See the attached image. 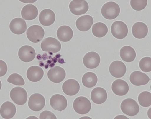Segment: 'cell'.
I'll return each mask as SVG.
<instances>
[{
  "instance_id": "cell-31",
  "label": "cell",
  "mask_w": 151,
  "mask_h": 119,
  "mask_svg": "<svg viewBox=\"0 0 151 119\" xmlns=\"http://www.w3.org/2000/svg\"><path fill=\"white\" fill-rule=\"evenodd\" d=\"M7 81L9 83L15 85L22 86L25 84V81L22 77L17 73L10 75L8 77Z\"/></svg>"
},
{
  "instance_id": "cell-30",
  "label": "cell",
  "mask_w": 151,
  "mask_h": 119,
  "mask_svg": "<svg viewBox=\"0 0 151 119\" xmlns=\"http://www.w3.org/2000/svg\"><path fill=\"white\" fill-rule=\"evenodd\" d=\"M138 101L142 106L147 107L151 105V93L148 91L141 93L138 96Z\"/></svg>"
},
{
  "instance_id": "cell-32",
  "label": "cell",
  "mask_w": 151,
  "mask_h": 119,
  "mask_svg": "<svg viewBox=\"0 0 151 119\" xmlns=\"http://www.w3.org/2000/svg\"><path fill=\"white\" fill-rule=\"evenodd\" d=\"M139 67L141 70L145 72L151 71V58L145 57L142 58L139 63Z\"/></svg>"
},
{
  "instance_id": "cell-10",
  "label": "cell",
  "mask_w": 151,
  "mask_h": 119,
  "mask_svg": "<svg viewBox=\"0 0 151 119\" xmlns=\"http://www.w3.org/2000/svg\"><path fill=\"white\" fill-rule=\"evenodd\" d=\"M100 58L99 54L94 51L86 53L83 59V63L86 67L90 69L97 67L100 62Z\"/></svg>"
},
{
  "instance_id": "cell-25",
  "label": "cell",
  "mask_w": 151,
  "mask_h": 119,
  "mask_svg": "<svg viewBox=\"0 0 151 119\" xmlns=\"http://www.w3.org/2000/svg\"><path fill=\"white\" fill-rule=\"evenodd\" d=\"M38 14L37 7L32 4L25 5L22 8L21 14L22 18L26 20H32L35 19Z\"/></svg>"
},
{
  "instance_id": "cell-36",
  "label": "cell",
  "mask_w": 151,
  "mask_h": 119,
  "mask_svg": "<svg viewBox=\"0 0 151 119\" xmlns=\"http://www.w3.org/2000/svg\"><path fill=\"white\" fill-rule=\"evenodd\" d=\"M22 2L25 3H32L35 2L37 0H19Z\"/></svg>"
},
{
  "instance_id": "cell-15",
  "label": "cell",
  "mask_w": 151,
  "mask_h": 119,
  "mask_svg": "<svg viewBox=\"0 0 151 119\" xmlns=\"http://www.w3.org/2000/svg\"><path fill=\"white\" fill-rule=\"evenodd\" d=\"M63 92L69 96H73L76 95L79 92L80 86L76 80L70 79L66 80L63 83L62 86Z\"/></svg>"
},
{
  "instance_id": "cell-13",
  "label": "cell",
  "mask_w": 151,
  "mask_h": 119,
  "mask_svg": "<svg viewBox=\"0 0 151 119\" xmlns=\"http://www.w3.org/2000/svg\"><path fill=\"white\" fill-rule=\"evenodd\" d=\"M9 27L11 31L16 35L23 33L27 29L26 22L21 18H16L13 19L10 23Z\"/></svg>"
},
{
  "instance_id": "cell-27",
  "label": "cell",
  "mask_w": 151,
  "mask_h": 119,
  "mask_svg": "<svg viewBox=\"0 0 151 119\" xmlns=\"http://www.w3.org/2000/svg\"><path fill=\"white\" fill-rule=\"evenodd\" d=\"M119 54L121 59L127 62L133 61L136 57L135 50L132 47L129 46L122 47L120 51Z\"/></svg>"
},
{
  "instance_id": "cell-11",
  "label": "cell",
  "mask_w": 151,
  "mask_h": 119,
  "mask_svg": "<svg viewBox=\"0 0 151 119\" xmlns=\"http://www.w3.org/2000/svg\"><path fill=\"white\" fill-rule=\"evenodd\" d=\"M47 76L49 79L55 83L61 82L65 78L66 73L65 70L59 66H55L48 71Z\"/></svg>"
},
{
  "instance_id": "cell-33",
  "label": "cell",
  "mask_w": 151,
  "mask_h": 119,
  "mask_svg": "<svg viewBox=\"0 0 151 119\" xmlns=\"http://www.w3.org/2000/svg\"><path fill=\"white\" fill-rule=\"evenodd\" d=\"M147 0H130V4L132 8L137 11L144 9L146 6Z\"/></svg>"
},
{
  "instance_id": "cell-37",
  "label": "cell",
  "mask_w": 151,
  "mask_h": 119,
  "mask_svg": "<svg viewBox=\"0 0 151 119\" xmlns=\"http://www.w3.org/2000/svg\"><path fill=\"white\" fill-rule=\"evenodd\" d=\"M2 87V83L1 81L0 80V90L1 89Z\"/></svg>"
},
{
  "instance_id": "cell-8",
  "label": "cell",
  "mask_w": 151,
  "mask_h": 119,
  "mask_svg": "<svg viewBox=\"0 0 151 119\" xmlns=\"http://www.w3.org/2000/svg\"><path fill=\"white\" fill-rule=\"evenodd\" d=\"M70 10L73 14L79 16L86 13L89 9V5L85 0H73L69 5Z\"/></svg>"
},
{
  "instance_id": "cell-18",
  "label": "cell",
  "mask_w": 151,
  "mask_h": 119,
  "mask_svg": "<svg viewBox=\"0 0 151 119\" xmlns=\"http://www.w3.org/2000/svg\"><path fill=\"white\" fill-rule=\"evenodd\" d=\"M93 22L92 16L90 15H86L78 18L76 21V24L78 30L85 32L90 29Z\"/></svg>"
},
{
  "instance_id": "cell-20",
  "label": "cell",
  "mask_w": 151,
  "mask_h": 119,
  "mask_svg": "<svg viewBox=\"0 0 151 119\" xmlns=\"http://www.w3.org/2000/svg\"><path fill=\"white\" fill-rule=\"evenodd\" d=\"M150 80L147 75L138 71L133 72L129 77V80L131 83L137 86L146 85Z\"/></svg>"
},
{
  "instance_id": "cell-17",
  "label": "cell",
  "mask_w": 151,
  "mask_h": 119,
  "mask_svg": "<svg viewBox=\"0 0 151 119\" xmlns=\"http://www.w3.org/2000/svg\"><path fill=\"white\" fill-rule=\"evenodd\" d=\"M129 89V86L127 82L121 79L115 80L111 85L113 92L118 96L125 95L128 93Z\"/></svg>"
},
{
  "instance_id": "cell-34",
  "label": "cell",
  "mask_w": 151,
  "mask_h": 119,
  "mask_svg": "<svg viewBox=\"0 0 151 119\" xmlns=\"http://www.w3.org/2000/svg\"><path fill=\"white\" fill-rule=\"evenodd\" d=\"M40 119H56L57 118L55 115L51 111L45 110L42 111L40 115Z\"/></svg>"
},
{
  "instance_id": "cell-14",
  "label": "cell",
  "mask_w": 151,
  "mask_h": 119,
  "mask_svg": "<svg viewBox=\"0 0 151 119\" xmlns=\"http://www.w3.org/2000/svg\"><path fill=\"white\" fill-rule=\"evenodd\" d=\"M109 71L114 77L120 78L125 74L127 68L125 64L120 61H115L112 62L109 67Z\"/></svg>"
},
{
  "instance_id": "cell-21",
  "label": "cell",
  "mask_w": 151,
  "mask_h": 119,
  "mask_svg": "<svg viewBox=\"0 0 151 119\" xmlns=\"http://www.w3.org/2000/svg\"><path fill=\"white\" fill-rule=\"evenodd\" d=\"M91 98L94 103L100 104L106 101L107 98V94L104 88L100 87H97L91 91Z\"/></svg>"
},
{
  "instance_id": "cell-35",
  "label": "cell",
  "mask_w": 151,
  "mask_h": 119,
  "mask_svg": "<svg viewBox=\"0 0 151 119\" xmlns=\"http://www.w3.org/2000/svg\"><path fill=\"white\" fill-rule=\"evenodd\" d=\"M7 69V66L6 63L3 60H0V77L6 74Z\"/></svg>"
},
{
  "instance_id": "cell-12",
  "label": "cell",
  "mask_w": 151,
  "mask_h": 119,
  "mask_svg": "<svg viewBox=\"0 0 151 119\" xmlns=\"http://www.w3.org/2000/svg\"><path fill=\"white\" fill-rule=\"evenodd\" d=\"M18 56L19 58L24 62H29L33 60L36 56L34 48L29 45H24L19 49Z\"/></svg>"
},
{
  "instance_id": "cell-1",
  "label": "cell",
  "mask_w": 151,
  "mask_h": 119,
  "mask_svg": "<svg viewBox=\"0 0 151 119\" xmlns=\"http://www.w3.org/2000/svg\"><path fill=\"white\" fill-rule=\"evenodd\" d=\"M101 13L106 19L112 20L119 15L120 9L119 5L113 1H109L105 3L101 9Z\"/></svg>"
},
{
  "instance_id": "cell-22",
  "label": "cell",
  "mask_w": 151,
  "mask_h": 119,
  "mask_svg": "<svg viewBox=\"0 0 151 119\" xmlns=\"http://www.w3.org/2000/svg\"><path fill=\"white\" fill-rule=\"evenodd\" d=\"M43 70L41 67L36 66L29 67L27 71V76L29 80L36 82L41 80L44 76Z\"/></svg>"
},
{
  "instance_id": "cell-5",
  "label": "cell",
  "mask_w": 151,
  "mask_h": 119,
  "mask_svg": "<svg viewBox=\"0 0 151 119\" xmlns=\"http://www.w3.org/2000/svg\"><path fill=\"white\" fill-rule=\"evenodd\" d=\"M10 96L15 104L19 105L25 104L27 98V94L25 89L18 86L14 88L11 90Z\"/></svg>"
},
{
  "instance_id": "cell-4",
  "label": "cell",
  "mask_w": 151,
  "mask_h": 119,
  "mask_svg": "<svg viewBox=\"0 0 151 119\" xmlns=\"http://www.w3.org/2000/svg\"><path fill=\"white\" fill-rule=\"evenodd\" d=\"M45 31L40 26L34 25L29 27L27 29L26 35L28 39L34 43H38L43 38Z\"/></svg>"
},
{
  "instance_id": "cell-16",
  "label": "cell",
  "mask_w": 151,
  "mask_h": 119,
  "mask_svg": "<svg viewBox=\"0 0 151 119\" xmlns=\"http://www.w3.org/2000/svg\"><path fill=\"white\" fill-rule=\"evenodd\" d=\"M50 103L53 109L59 111L64 110L67 106V101L66 98L59 94L52 95L50 99Z\"/></svg>"
},
{
  "instance_id": "cell-7",
  "label": "cell",
  "mask_w": 151,
  "mask_h": 119,
  "mask_svg": "<svg viewBox=\"0 0 151 119\" xmlns=\"http://www.w3.org/2000/svg\"><path fill=\"white\" fill-rule=\"evenodd\" d=\"M41 48L43 51L55 53L61 49L60 42L54 38L49 37L44 39L41 44Z\"/></svg>"
},
{
  "instance_id": "cell-24",
  "label": "cell",
  "mask_w": 151,
  "mask_h": 119,
  "mask_svg": "<svg viewBox=\"0 0 151 119\" xmlns=\"http://www.w3.org/2000/svg\"><path fill=\"white\" fill-rule=\"evenodd\" d=\"M16 111L15 106L11 102L7 101L4 103L0 108V114L4 119H9L13 118Z\"/></svg>"
},
{
  "instance_id": "cell-9",
  "label": "cell",
  "mask_w": 151,
  "mask_h": 119,
  "mask_svg": "<svg viewBox=\"0 0 151 119\" xmlns=\"http://www.w3.org/2000/svg\"><path fill=\"white\" fill-rule=\"evenodd\" d=\"M45 103V98L42 95L39 93H34L30 97L28 105L32 110L39 111L43 108Z\"/></svg>"
},
{
  "instance_id": "cell-28",
  "label": "cell",
  "mask_w": 151,
  "mask_h": 119,
  "mask_svg": "<svg viewBox=\"0 0 151 119\" xmlns=\"http://www.w3.org/2000/svg\"><path fill=\"white\" fill-rule=\"evenodd\" d=\"M98 78L94 73L89 72L85 73L83 76L82 82L85 87L91 88L97 84Z\"/></svg>"
},
{
  "instance_id": "cell-2",
  "label": "cell",
  "mask_w": 151,
  "mask_h": 119,
  "mask_svg": "<svg viewBox=\"0 0 151 119\" xmlns=\"http://www.w3.org/2000/svg\"><path fill=\"white\" fill-rule=\"evenodd\" d=\"M121 110L125 114L130 116L136 115L139 110V107L137 102L132 98L124 100L120 105Z\"/></svg>"
},
{
  "instance_id": "cell-26",
  "label": "cell",
  "mask_w": 151,
  "mask_h": 119,
  "mask_svg": "<svg viewBox=\"0 0 151 119\" xmlns=\"http://www.w3.org/2000/svg\"><path fill=\"white\" fill-rule=\"evenodd\" d=\"M73 31L68 26L63 25L60 27L56 32L57 37L59 40L63 42L70 41L73 36Z\"/></svg>"
},
{
  "instance_id": "cell-3",
  "label": "cell",
  "mask_w": 151,
  "mask_h": 119,
  "mask_svg": "<svg viewBox=\"0 0 151 119\" xmlns=\"http://www.w3.org/2000/svg\"><path fill=\"white\" fill-rule=\"evenodd\" d=\"M91 104L86 97L80 96L74 101L73 107L74 110L80 114H85L88 113L91 108Z\"/></svg>"
},
{
  "instance_id": "cell-19",
  "label": "cell",
  "mask_w": 151,
  "mask_h": 119,
  "mask_svg": "<svg viewBox=\"0 0 151 119\" xmlns=\"http://www.w3.org/2000/svg\"><path fill=\"white\" fill-rule=\"evenodd\" d=\"M55 19L54 12L51 10L46 9L42 10L40 13L39 20L40 23L45 26H48L52 24Z\"/></svg>"
},
{
  "instance_id": "cell-29",
  "label": "cell",
  "mask_w": 151,
  "mask_h": 119,
  "mask_svg": "<svg viewBox=\"0 0 151 119\" xmlns=\"http://www.w3.org/2000/svg\"><path fill=\"white\" fill-rule=\"evenodd\" d=\"M92 32L93 35L97 38H102L105 36L108 32V28L104 23L98 22L92 26Z\"/></svg>"
},
{
  "instance_id": "cell-6",
  "label": "cell",
  "mask_w": 151,
  "mask_h": 119,
  "mask_svg": "<svg viewBox=\"0 0 151 119\" xmlns=\"http://www.w3.org/2000/svg\"><path fill=\"white\" fill-rule=\"evenodd\" d=\"M113 36L118 39L124 38L128 33V28L127 25L124 22L116 21L112 24L111 28Z\"/></svg>"
},
{
  "instance_id": "cell-23",
  "label": "cell",
  "mask_w": 151,
  "mask_h": 119,
  "mask_svg": "<svg viewBox=\"0 0 151 119\" xmlns=\"http://www.w3.org/2000/svg\"><path fill=\"white\" fill-rule=\"evenodd\" d=\"M132 32L133 35L135 38L139 39H142L145 37L148 33V27L145 24L142 22H137L133 25Z\"/></svg>"
}]
</instances>
